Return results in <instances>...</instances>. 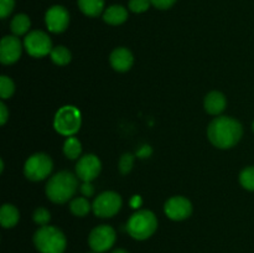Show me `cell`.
Wrapping results in <instances>:
<instances>
[{
	"label": "cell",
	"mask_w": 254,
	"mask_h": 253,
	"mask_svg": "<svg viewBox=\"0 0 254 253\" xmlns=\"http://www.w3.org/2000/svg\"><path fill=\"white\" fill-rule=\"evenodd\" d=\"M243 135V126L232 117H216L207 128L208 140L218 149L233 148Z\"/></svg>",
	"instance_id": "1"
},
{
	"label": "cell",
	"mask_w": 254,
	"mask_h": 253,
	"mask_svg": "<svg viewBox=\"0 0 254 253\" xmlns=\"http://www.w3.org/2000/svg\"><path fill=\"white\" fill-rule=\"evenodd\" d=\"M78 189V178L69 171H60L46 184V196L54 203H64L71 200Z\"/></svg>",
	"instance_id": "2"
},
{
	"label": "cell",
	"mask_w": 254,
	"mask_h": 253,
	"mask_svg": "<svg viewBox=\"0 0 254 253\" xmlns=\"http://www.w3.org/2000/svg\"><path fill=\"white\" fill-rule=\"evenodd\" d=\"M34 245L40 253H64L67 240L60 228L47 225L35 232Z\"/></svg>",
	"instance_id": "3"
},
{
	"label": "cell",
	"mask_w": 254,
	"mask_h": 253,
	"mask_svg": "<svg viewBox=\"0 0 254 253\" xmlns=\"http://www.w3.org/2000/svg\"><path fill=\"white\" fill-rule=\"evenodd\" d=\"M158 228V218L155 213L149 210H138L130 216L127 222V231L138 241L148 240Z\"/></svg>",
	"instance_id": "4"
},
{
	"label": "cell",
	"mask_w": 254,
	"mask_h": 253,
	"mask_svg": "<svg viewBox=\"0 0 254 253\" xmlns=\"http://www.w3.org/2000/svg\"><path fill=\"white\" fill-rule=\"evenodd\" d=\"M82 124L81 112L74 106H64L56 112L54 118V128L64 136H73Z\"/></svg>",
	"instance_id": "5"
},
{
	"label": "cell",
	"mask_w": 254,
	"mask_h": 253,
	"mask_svg": "<svg viewBox=\"0 0 254 253\" xmlns=\"http://www.w3.org/2000/svg\"><path fill=\"white\" fill-rule=\"evenodd\" d=\"M54 169V161L45 153H36L30 156L24 165V175L31 181L45 180Z\"/></svg>",
	"instance_id": "6"
},
{
	"label": "cell",
	"mask_w": 254,
	"mask_h": 253,
	"mask_svg": "<svg viewBox=\"0 0 254 253\" xmlns=\"http://www.w3.org/2000/svg\"><path fill=\"white\" fill-rule=\"evenodd\" d=\"M122 205H123V200L119 193L114 191H104L94 198L92 203V210L97 217L109 218L116 216L121 211Z\"/></svg>",
	"instance_id": "7"
},
{
	"label": "cell",
	"mask_w": 254,
	"mask_h": 253,
	"mask_svg": "<svg viewBox=\"0 0 254 253\" xmlns=\"http://www.w3.org/2000/svg\"><path fill=\"white\" fill-rule=\"evenodd\" d=\"M24 49L31 57L40 59L51 54L54 47H52L51 39L46 32L41 30H34L25 36Z\"/></svg>",
	"instance_id": "8"
},
{
	"label": "cell",
	"mask_w": 254,
	"mask_h": 253,
	"mask_svg": "<svg viewBox=\"0 0 254 253\" xmlns=\"http://www.w3.org/2000/svg\"><path fill=\"white\" fill-rule=\"evenodd\" d=\"M117 233L112 226L99 225L91 231L88 236L89 247L93 252L104 253L111 250L116 243Z\"/></svg>",
	"instance_id": "9"
},
{
	"label": "cell",
	"mask_w": 254,
	"mask_h": 253,
	"mask_svg": "<svg viewBox=\"0 0 254 253\" xmlns=\"http://www.w3.org/2000/svg\"><path fill=\"white\" fill-rule=\"evenodd\" d=\"M164 212L170 220H186L192 213V203L184 196H173L164 205Z\"/></svg>",
	"instance_id": "10"
},
{
	"label": "cell",
	"mask_w": 254,
	"mask_h": 253,
	"mask_svg": "<svg viewBox=\"0 0 254 253\" xmlns=\"http://www.w3.org/2000/svg\"><path fill=\"white\" fill-rule=\"evenodd\" d=\"M102 170V163L94 154H86L81 156L76 164V175L79 180L89 181L97 178Z\"/></svg>",
	"instance_id": "11"
},
{
	"label": "cell",
	"mask_w": 254,
	"mask_h": 253,
	"mask_svg": "<svg viewBox=\"0 0 254 253\" xmlns=\"http://www.w3.org/2000/svg\"><path fill=\"white\" fill-rule=\"evenodd\" d=\"M45 22L52 34H61L68 27L69 12L61 5H54L45 14Z\"/></svg>",
	"instance_id": "12"
},
{
	"label": "cell",
	"mask_w": 254,
	"mask_h": 253,
	"mask_svg": "<svg viewBox=\"0 0 254 253\" xmlns=\"http://www.w3.org/2000/svg\"><path fill=\"white\" fill-rule=\"evenodd\" d=\"M22 46L20 39L15 35L4 36L0 44V61L2 64L15 63L21 57Z\"/></svg>",
	"instance_id": "13"
},
{
	"label": "cell",
	"mask_w": 254,
	"mask_h": 253,
	"mask_svg": "<svg viewBox=\"0 0 254 253\" xmlns=\"http://www.w3.org/2000/svg\"><path fill=\"white\" fill-rule=\"evenodd\" d=\"M112 67L118 72H127L131 68L134 63V57L131 51L126 47H117L109 56Z\"/></svg>",
	"instance_id": "14"
},
{
	"label": "cell",
	"mask_w": 254,
	"mask_h": 253,
	"mask_svg": "<svg viewBox=\"0 0 254 253\" xmlns=\"http://www.w3.org/2000/svg\"><path fill=\"white\" fill-rule=\"evenodd\" d=\"M226 104H227V101H226L225 94L218 91H212L207 93L205 101H203L205 111L211 116H220L225 111Z\"/></svg>",
	"instance_id": "15"
},
{
	"label": "cell",
	"mask_w": 254,
	"mask_h": 253,
	"mask_svg": "<svg viewBox=\"0 0 254 253\" xmlns=\"http://www.w3.org/2000/svg\"><path fill=\"white\" fill-rule=\"evenodd\" d=\"M128 19V10L122 5H111L103 12V20L108 25H122Z\"/></svg>",
	"instance_id": "16"
},
{
	"label": "cell",
	"mask_w": 254,
	"mask_h": 253,
	"mask_svg": "<svg viewBox=\"0 0 254 253\" xmlns=\"http://www.w3.org/2000/svg\"><path fill=\"white\" fill-rule=\"evenodd\" d=\"M20 220V212L11 203H4L0 208V222L4 228H12Z\"/></svg>",
	"instance_id": "17"
},
{
	"label": "cell",
	"mask_w": 254,
	"mask_h": 253,
	"mask_svg": "<svg viewBox=\"0 0 254 253\" xmlns=\"http://www.w3.org/2000/svg\"><path fill=\"white\" fill-rule=\"evenodd\" d=\"M79 10L86 16L97 17L104 12V0H77Z\"/></svg>",
	"instance_id": "18"
},
{
	"label": "cell",
	"mask_w": 254,
	"mask_h": 253,
	"mask_svg": "<svg viewBox=\"0 0 254 253\" xmlns=\"http://www.w3.org/2000/svg\"><path fill=\"white\" fill-rule=\"evenodd\" d=\"M30 26H31V20L26 14H17L12 17L10 22V29L15 36H22L25 34H29Z\"/></svg>",
	"instance_id": "19"
},
{
	"label": "cell",
	"mask_w": 254,
	"mask_h": 253,
	"mask_svg": "<svg viewBox=\"0 0 254 253\" xmlns=\"http://www.w3.org/2000/svg\"><path fill=\"white\" fill-rule=\"evenodd\" d=\"M82 153V144L74 136H68L64 144V154L66 158L71 159V160H76L81 156Z\"/></svg>",
	"instance_id": "20"
},
{
	"label": "cell",
	"mask_w": 254,
	"mask_h": 253,
	"mask_svg": "<svg viewBox=\"0 0 254 253\" xmlns=\"http://www.w3.org/2000/svg\"><path fill=\"white\" fill-rule=\"evenodd\" d=\"M91 208L92 205L84 196L73 198V200L69 202V210H71V212L73 213L74 216H77V217H84L86 215H88Z\"/></svg>",
	"instance_id": "21"
},
{
	"label": "cell",
	"mask_w": 254,
	"mask_h": 253,
	"mask_svg": "<svg viewBox=\"0 0 254 253\" xmlns=\"http://www.w3.org/2000/svg\"><path fill=\"white\" fill-rule=\"evenodd\" d=\"M52 62L57 66H66L71 62L72 55L67 47L64 46H56L52 49L51 54H50Z\"/></svg>",
	"instance_id": "22"
},
{
	"label": "cell",
	"mask_w": 254,
	"mask_h": 253,
	"mask_svg": "<svg viewBox=\"0 0 254 253\" xmlns=\"http://www.w3.org/2000/svg\"><path fill=\"white\" fill-rule=\"evenodd\" d=\"M240 183L246 190L254 191V166H247L241 171Z\"/></svg>",
	"instance_id": "23"
},
{
	"label": "cell",
	"mask_w": 254,
	"mask_h": 253,
	"mask_svg": "<svg viewBox=\"0 0 254 253\" xmlns=\"http://www.w3.org/2000/svg\"><path fill=\"white\" fill-rule=\"evenodd\" d=\"M15 84L10 77L2 74L0 77V96L2 99H7L14 94Z\"/></svg>",
	"instance_id": "24"
},
{
	"label": "cell",
	"mask_w": 254,
	"mask_h": 253,
	"mask_svg": "<svg viewBox=\"0 0 254 253\" xmlns=\"http://www.w3.org/2000/svg\"><path fill=\"white\" fill-rule=\"evenodd\" d=\"M133 165H134V155H133V154L126 153V154H123V155L121 156V159H119L118 168H119V171H121L123 175L130 173L131 169H133Z\"/></svg>",
	"instance_id": "25"
},
{
	"label": "cell",
	"mask_w": 254,
	"mask_h": 253,
	"mask_svg": "<svg viewBox=\"0 0 254 253\" xmlns=\"http://www.w3.org/2000/svg\"><path fill=\"white\" fill-rule=\"evenodd\" d=\"M32 218H34L35 223L40 226H47L49 225L50 220H51V213L47 208L45 207H39L35 210L34 215H32Z\"/></svg>",
	"instance_id": "26"
},
{
	"label": "cell",
	"mask_w": 254,
	"mask_h": 253,
	"mask_svg": "<svg viewBox=\"0 0 254 253\" xmlns=\"http://www.w3.org/2000/svg\"><path fill=\"white\" fill-rule=\"evenodd\" d=\"M151 0H129L128 7L131 12L141 14L150 7Z\"/></svg>",
	"instance_id": "27"
},
{
	"label": "cell",
	"mask_w": 254,
	"mask_h": 253,
	"mask_svg": "<svg viewBox=\"0 0 254 253\" xmlns=\"http://www.w3.org/2000/svg\"><path fill=\"white\" fill-rule=\"evenodd\" d=\"M15 7V0H0V17L6 19Z\"/></svg>",
	"instance_id": "28"
},
{
	"label": "cell",
	"mask_w": 254,
	"mask_h": 253,
	"mask_svg": "<svg viewBox=\"0 0 254 253\" xmlns=\"http://www.w3.org/2000/svg\"><path fill=\"white\" fill-rule=\"evenodd\" d=\"M178 0H151V5L159 10H168L173 6Z\"/></svg>",
	"instance_id": "29"
},
{
	"label": "cell",
	"mask_w": 254,
	"mask_h": 253,
	"mask_svg": "<svg viewBox=\"0 0 254 253\" xmlns=\"http://www.w3.org/2000/svg\"><path fill=\"white\" fill-rule=\"evenodd\" d=\"M79 191H81L82 196H84V197H91V196L94 195V186L89 181H83L79 185Z\"/></svg>",
	"instance_id": "30"
},
{
	"label": "cell",
	"mask_w": 254,
	"mask_h": 253,
	"mask_svg": "<svg viewBox=\"0 0 254 253\" xmlns=\"http://www.w3.org/2000/svg\"><path fill=\"white\" fill-rule=\"evenodd\" d=\"M9 119V111H7V107L4 102L0 103V124L4 126L6 123V121Z\"/></svg>",
	"instance_id": "31"
},
{
	"label": "cell",
	"mask_w": 254,
	"mask_h": 253,
	"mask_svg": "<svg viewBox=\"0 0 254 253\" xmlns=\"http://www.w3.org/2000/svg\"><path fill=\"white\" fill-rule=\"evenodd\" d=\"M130 205H131V207L138 208L139 206L141 205V197H140V196H138V195L133 196V198L130 200Z\"/></svg>",
	"instance_id": "32"
},
{
	"label": "cell",
	"mask_w": 254,
	"mask_h": 253,
	"mask_svg": "<svg viewBox=\"0 0 254 253\" xmlns=\"http://www.w3.org/2000/svg\"><path fill=\"white\" fill-rule=\"evenodd\" d=\"M150 153H151V149H150V146L145 145V146H143V149H141L140 151H139V153H138V155H140L141 158H146V156H149V155H150Z\"/></svg>",
	"instance_id": "33"
},
{
	"label": "cell",
	"mask_w": 254,
	"mask_h": 253,
	"mask_svg": "<svg viewBox=\"0 0 254 253\" xmlns=\"http://www.w3.org/2000/svg\"><path fill=\"white\" fill-rule=\"evenodd\" d=\"M112 253H128V252H127L126 250H122V248H117V250H114Z\"/></svg>",
	"instance_id": "34"
},
{
	"label": "cell",
	"mask_w": 254,
	"mask_h": 253,
	"mask_svg": "<svg viewBox=\"0 0 254 253\" xmlns=\"http://www.w3.org/2000/svg\"><path fill=\"white\" fill-rule=\"evenodd\" d=\"M252 128H253V131H254V122H253V124H252Z\"/></svg>",
	"instance_id": "35"
},
{
	"label": "cell",
	"mask_w": 254,
	"mask_h": 253,
	"mask_svg": "<svg viewBox=\"0 0 254 253\" xmlns=\"http://www.w3.org/2000/svg\"><path fill=\"white\" fill-rule=\"evenodd\" d=\"M91 253H97V252H91Z\"/></svg>",
	"instance_id": "36"
}]
</instances>
